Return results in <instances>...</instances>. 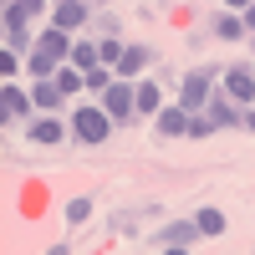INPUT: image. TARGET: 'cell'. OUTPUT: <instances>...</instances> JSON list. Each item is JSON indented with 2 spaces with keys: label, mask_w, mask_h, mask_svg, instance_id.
I'll use <instances>...</instances> for the list:
<instances>
[{
  "label": "cell",
  "mask_w": 255,
  "mask_h": 255,
  "mask_svg": "<svg viewBox=\"0 0 255 255\" xmlns=\"http://www.w3.org/2000/svg\"><path fill=\"white\" fill-rule=\"evenodd\" d=\"M26 138L36 143V148H61L72 138V118H61V113H36L31 123H26Z\"/></svg>",
  "instance_id": "obj_4"
},
{
  "label": "cell",
  "mask_w": 255,
  "mask_h": 255,
  "mask_svg": "<svg viewBox=\"0 0 255 255\" xmlns=\"http://www.w3.org/2000/svg\"><path fill=\"white\" fill-rule=\"evenodd\" d=\"M113 113L102 108V97L97 102H87V108H72V138L77 143H87V148H97V143H108L113 138Z\"/></svg>",
  "instance_id": "obj_2"
},
{
  "label": "cell",
  "mask_w": 255,
  "mask_h": 255,
  "mask_svg": "<svg viewBox=\"0 0 255 255\" xmlns=\"http://www.w3.org/2000/svg\"><path fill=\"white\" fill-rule=\"evenodd\" d=\"M240 15H245V26H250V36H255V0H250V5H245Z\"/></svg>",
  "instance_id": "obj_24"
},
{
  "label": "cell",
  "mask_w": 255,
  "mask_h": 255,
  "mask_svg": "<svg viewBox=\"0 0 255 255\" xmlns=\"http://www.w3.org/2000/svg\"><path fill=\"white\" fill-rule=\"evenodd\" d=\"M194 220H199V235H204V240H215V235H225V209H215V204H204V209H199Z\"/></svg>",
  "instance_id": "obj_17"
},
{
  "label": "cell",
  "mask_w": 255,
  "mask_h": 255,
  "mask_svg": "<svg viewBox=\"0 0 255 255\" xmlns=\"http://www.w3.org/2000/svg\"><path fill=\"white\" fill-rule=\"evenodd\" d=\"M189 118H194V113H189L184 102H163L153 123H158V133H163V138H184V133H189Z\"/></svg>",
  "instance_id": "obj_10"
},
{
  "label": "cell",
  "mask_w": 255,
  "mask_h": 255,
  "mask_svg": "<svg viewBox=\"0 0 255 255\" xmlns=\"http://www.w3.org/2000/svg\"><path fill=\"white\" fill-rule=\"evenodd\" d=\"M250 51H255V36H250Z\"/></svg>",
  "instance_id": "obj_26"
},
{
  "label": "cell",
  "mask_w": 255,
  "mask_h": 255,
  "mask_svg": "<svg viewBox=\"0 0 255 255\" xmlns=\"http://www.w3.org/2000/svg\"><path fill=\"white\" fill-rule=\"evenodd\" d=\"M61 220H67V225H87V220H92V199H87V194L67 199V204H61Z\"/></svg>",
  "instance_id": "obj_18"
},
{
  "label": "cell",
  "mask_w": 255,
  "mask_h": 255,
  "mask_svg": "<svg viewBox=\"0 0 255 255\" xmlns=\"http://www.w3.org/2000/svg\"><path fill=\"white\" fill-rule=\"evenodd\" d=\"M113 77H118V72H113V67H102V61H97V67L87 72V92H92V97H102V92L113 87Z\"/></svg>",
  "instance_id": "obj_19"
},
{
  "label": "cell",
  "mask_w": 255,
  "mask_h": 255,
  "mask_svg": "<svg viewBox=\"0 0 255 255\" xmlns=\"http://www.w3.org/2000/svg\"><path fill=\"white\" fill-rule=\"evenodd\" d=\"M15 72H20V51L5 46V51H0V77H15Z\"/></svg>",
  "instance_id": "obj_22"
},
{
  "label": "cell",
  "mask_w": 255,
  "mask_h": 255,
  "mask_svg": "<svg viewBox=\"0 0 255 255\" xmlns=\"http://www.w3.org/2000/svg\"><path fill=\"white\" fill-rule=\"evenodd\" d=\"M0 108H5V118H36L41 108H36V97H31V87H20V82H5L0 87Z\"/></svg>",
  "instance_id": "obj_7"
},
{
  "label": "cell",
  "mask_w": 255,
  "mask_h": 255,
  "mask_svg": "<svg viewBox=\"0 0 255 255\" xmlns=\"http://www.w3.org/2000/svg\"><path fill=\"white\" fill-rule=\"evenodd\" d=\"M215 36H220V41H245L250 26H245L240 10H220V15H215Z\"/></svg>",
  "instance_id": "obj_15"
},
{
  "label": "cell",
  "mask_w": 255,
  "mask_h": 255,
  "mask_svg": "<svg viewBox=\"0 0 255 255\" xmlns=\"http://www.w3.org/2000/svg\"><path fill=\"white\" fill-rule=\"evenodd\" d=\"M10 5H20L31 20H36V15H51V0H10Z\"/></svg>",
  "instance_id": "obj_21"
},
{
  "label": "cell",
  "mask_w": 255,
  "mask_h": 255,
  "mask_svg": "<svg viewBox=\"0 0 255 255\" xmlns=\"http://www.w3.org/2000/svg\"><path fill=\"white\" fill-rule=\"evenodd\" d=\"M51 26L82 31V26H87V0H51Z\"/></svg>",
  "instance_id": "obj_12"
},
{
  "label": "cell",
  "mask_w": 255,
  "mask_h": 255,
  "mask_svg": "<svg viewBox=\"0 0 255 255\" xmlns=\"http://www.w3.org/2000/svg\"><path fill=\"white\" fill-rule=\"evenodd\" d=\"M240 128H245V133H255V102H250V108H240Z\"/></svg>",
  "instance_id": "obj_23"
},
{
  "label": "cell",
  "mask_w": 255,
  "mask_h": 255,
  "mask_svg": "<svg viewBox=\"0 0 255 255\" xmlns=\"http://www.w3.org/2000/svg\"><path fill=\"white\" fill-rule=\"evenodd\" d=\"M158 108H163V87L153 77H138V118H158Z\"/></svg>",
  "instance_id": "obj_14"
},
{
  "label": "cell",
  "mask_w": 255,
  "mask_h": 255,
  "mask_svg": "<svg viewBox=\"0 0 255 255\" xmlns=\"http://www.w3.org/2000/svg\"><path fill=\"white\" fill-rule=\"evenodd\" d=\"M250 5V0H225V10H245Z\"/></svg>",
  "instance_id": "obj_25"
},
{
  "label": "cell",
  "mask_w": 255,
  "mask_h": 255,
  "mask_svg": "<svg viewBox=\"0 0 255 255\" xmlns=\"http://www.w3.org/2000/svg\"><path fill=\"white\" fill-rule=\"evenodd\" d=\"M97 61H102V51H97V36H82V41H72V67L92 72Z\"/></svg>",
  "instance_id": "obj_16"
},
{
  "label": "cell",
  "mask_w": 255,
  "mask_h": 255,
  "mask_svg": "<svg viewBox=\"0 0 255 255\" xmlns=\"http://www.w3.org/2000/svg\"><path fill=\"white\" fill-rule=\"evenodd\" d=\"M102 108L113 113V123H138V82L113 77V87L102 92Z\"/></svg>",
  "instance_id": "obj_5"
},
{
  "label": "cell",
  "mask_w": 255,
  "mask_h": 255,
  "mask_svg": "<svg viewBox=\"0 0 255 255\" xmlns=\"http://www.w3.org/2000/svg\"><path fill=\"white\" fill-rule=\"evenodd\" d=\"M209 133H220L209 113H194V118H189V138H209Z\"/></svg>",
  "instance_id": "obj_20"
},
{
  "label": "cell",
  "mask_w": 255,
  "mask_h": 255,
  "mask_svg": "<svg viewBox=\"0 0 255 255\" xmlns=\"http://www.w3.org/2000/svg\"><path fill=\"white\" fill-rule=\"evenodd\" d=\"M204 113H209V118H215V128H240V102H235V97H230L225 87H215V97H209V102H204Z\"/></svg>",
  "instance_id": "obj_11"
},
{
  "label": "cell",
  "mask_w": 255,
  "mask_h": 255,
  "mask_svg": "<svg viewBox=\"0 0 255 255\" xmlns=\"http://www.w3.org/2000/svg\"><path fill=\"white\" fill-rule=\"evenodd\" d=\"M220 87L235 97L240 108H250V102H255V72H250V67H225V72H220Z\"/></svg>",
  "instance_id": "obj_8"
},
{
  "label": "cell",
  "mask_w": 255,
  "mask_h": 255,
  "mask_svg": "<svg viewBox=\"0 0 255 255\" xmlns=\"http://www.w3.org/2000/svg\"><path fill=\"white\" fill-rule=\"evenodd\" d=\"M31 97H36L41 113H61V102H67V92H61L56 72H51V77H31Z\"/></svg>",
  "instance_id": "obj_9"
},
{
  "label": "cell",
  "mask_w": 255,
  "mask_h": 255,
  "mask_svg": "<svg viewBox=\"0 0 255 255\" xmlns=\"http://www.w3.org/2000/svg\"><path fill=\"white\" fill-rule=\"evenodd\" d=\"M215 87H220V67H194V72L179 77V102L189 113H204V102L215 97Z\"/></svg>",
  "instance_id": "obj_3"
},
{
  "label": "cell",
  "mask_w": 255,
  "mask_h": 255,
  "mask_svg": "<svg viewBox=\"0 0 255 255\" xmlns=\"http://www.w3.org/2000/svg\"><path fill=\"white\" fill-rule=\"evenodd\" d=\"M72 31H61V26H51V31H41L36 36V46H31V56H26V72L31 77H51L61 61H72Z\"/></svg>",
  "instance_id": "obj_1"
},
{
  "label": "cell",
  "mask_w": 255,
  "mask_h": 255,
  "mask_svg": "<svg viewBox=\"0 0 255 255\" xmlns=\"http://www.w3.org/2000/svg\"><path fill=\"white\" fill-rule=\"evenodd\" d=\"M148 61H153V51H148L143 41H128V51H123V61H118V77H128V82H138V77L148 72Z\"/></svg>",
  "instance_id": "obj_13"
},
{
  "label": "cell",
  "mask_w": 255,
  "mask_h": 255,
  "mask_svg": "<svg viewBox=\"0 0 255 255\" xmlns=\"http://www.w3.org/2000/svg\"><path fill=\"white\" fill-rule=\"evenodd\" d=\"M194 240H204V235H199V220H174V225H163L158 235H148L153 250H189Z\"/></svg>",
  "instance_id": "obj_6"
}]
</instances>
